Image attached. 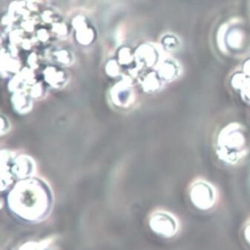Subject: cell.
<instances>
[{"mask_svg":"<svg viewBox=\"0 0 250 250\" xmlns=\"http://www.w3.org/2000/svg\"><path fill=\"white\" fill-rule=\"evenodd\" d=\"M8 207L17 219L39 224L51 215L54 197L49 186L41 179L30 178L19 181L7 198Z\"/></svg>","mask_w":250,"mask_h":250,"instance_id":"6da1fadb","label":"cell"},{"mask_svg":"<svg viewBox=\"0 0 250 250\" xmlns=\"http://www.w3.org/2000/svg\"><path fill=\"white\" fill-rule=\"evenodd\" d=\"M246 140L241 126L230 124L220 133L218 139V152L222 161L235 164L245 156Z\"/></svg>","mask_w":250,"mask_h":250,"instance_id":"7a4b0ae2","label":"cell"},{"mask_svg":"<svg viewBox=\"0 0 250 250\" xmlns=\"http://www.w3.org/2000/svg\"><path fill=\"white\" fill-rule=\"evenodd\" d=\"M216 190L207 181H195L190 189L191 202L200 209L207 210L213 207L216 201Z\"/></svg>","mask_w":250,"mask_h":250,"instance_id":"3957f363","label":"cell"},{"mask_svg":"<svg viewBox=\"0 0 250 250\" xmlns=\"http://www.w3.org/2000/svg\"><path fill=\"white\" fill-rule=\"evenodd\" d=\"M149 226L155 233L165 238L175 236L179 229L178 220L166 211L154 212L150 217Z\"/></svg>","mask_w":250,"mask_h":250,"instance_id":"277c9868","label":"cell"},{"mask_svg":"<svg viewBox=\"0 0 250 250\" xmlns=\"http://www.w3.org/2000/svg\"><path fill=\"white\" fill-rule=\"evenodd\" d=\"M11 171L13 175L19 179L32 178L37 171L35 161L28 155H19L14 159Z\"/></svg>","mask_w":250,"mask_h":250,"instance_id":"5b68a950","label":"cell"},{"mask_svg":"<svg viewBox=\"0 0 250 250\" xmlns=\"http://www.w3.org/2000/svg\"><path fill=\"white\" fill-rule=\"evenodd\" d=\"M34 82L35 81L32 71L25 68L11 78L8 83V89L13 93L26 91L28 87Z\"/></svg>","mask_w":250,"mask_h":250,"instance_id":"8992f818","label":"cell"},{"mask_svg":"<svg viewBox=\"0 0 250 250\" xmlns=\"http://www.w3.org/2000/svg\"><path fill=\"white\" fill-rule=\"evenodd\" d=\"M11 101L13 108L18 114H26L32 110L33 98L27 91L14 93Z\"/></svg>","mask_w":250,"mask_h":250,"instance_id":"52a82bcc","label":"cell"},{"mask_svg":"<svg viewBox=\"0 0 250 250\" xmlns=\"http://www.w3.org/2000/svg\"><path fill=\"white\" fill-rule=\"evenodd\" d=\"M21 71V64L10 54L2 53L0 55V77L11 78Z\"/></svg>","mask_w":250,"mask_h":250,"instance_id":"ba28073f","label":"cell"},{"mask_svg":"<svg viewBox=\"0 0 250 250\" xmlns=\"http://www.w3.org/2000/svg\"><path fill=\"white\" fill-rule=\"evenodd\" d=\"M43 74L45 82L53 88H62L68 81V75L65 71L56 67H47L44 70Z\"/></svg>","mask_w":250,"mask_h":250,"instance_id":"9c48e42d","label":"cell"},{"mask_svg":"<svg viewBox=\"0 0 250 250\" xmlns=\"http://www.w3.org/2000/svg\"><path fill=\"white\" fill-rule=\"evenodd\" d=\"M160 78L166 81H172L180 76L181 69L179 65L174 62H164L160 67Z\"/></svg>","mask_w":250,"mask_h":250,"instance_id":"30bf717a","label":"cell"},{"mask_svg":"<svg viewBox=\"0 0 250 250\" xmlns=\"http://www.w3.org/2000/svg\"><path fill=\"white\" fill-rule=\"evenodd\" d=\"M125 85H120L113 89V101L118 105H126L131 100V91Z\"/></svg>","mask_w":250,"mask_h":250,"instance_id":"8fae6325","label":"cell"},{"mask_svg":"<svg viewBox=\"0 0 250 250\" xmlns=\"http://www.w3.org/2000/svg\"><path fill=\"white\" fill-rule=\"evenodd\" d=\"M15 156L9 150H0V173L9 171L14 164Z\"/></svg>","mask_w":250,"mask_h":250,"instance_id":"7c38bea8","label":"cell"},{"mask_svg":"<svg viewBox=\"0 0 250 250\" xmlns=\"http://www.w3.org/2000/svg\"><path fill=\"white\" fill-rule=\"evenodd\" d=\"M26 91L33 99H37V98L42 97L45 94V86L42 83L36 82L35 81L34 83L31 84L28 87Z\"/></svg>","mask_w":250,"mask_h":250,"instance_id":"4fadbf2b","label":"cell"},{"mask_svg":"<svg viewBox=\"0 0 250 250\" xmlns=\"http://www.w3.org/2000/svg\"><path fill=\"white\" fill-rule=\"evenodd\" d=\"M49 244L50 241L48 240L41 241V242L31 241L22 245L19 250H46Z\"/></svg>","mask_w":250,"mask_h":250,"instance_id":"5bb4252c","label":"cell"},{"mask_svg":"<svg viewBox=\"0 0 250 250\" xmlns=\"http://www.w3.org/2000/svg\"><path fill=\"white\" fill-rule=\"evenodd\" d=\"M161 82L156 78H151V76L148 75L146 78L143 85L146 91H148V92H155L161 88Z\"/></svg>","mask_w":250,"mask_h":250,"instance_id":"9a60e30c","label":"cell"},{"mask_svg":"<svg viewBox=\"0 0 250 250\" xmlns=\"http://www.w3.org/2000/svg\"><path fill=\"white\" fill-rule=\"evenodd\" d=\"M11 129V124L5 117L0 116V137L4 136Z\"/></svg>","mask_w":250,"mask_h":250,"instance_id":"2e32d148","label":"cell"},{"mask_svg":"<svg viewBox=\"0 0 250 250\" xmlns=\"http://www.w3.org/2000/svg\"><path fill=\"white\" fill-rule=\"evenodd\" d=\"M28 64L32 68L37 67V57H36L35 54H32L30 56L29 58H28Z\"/></svg>","mask_w":250,"mask_h":250,"instance_id":"e0dca14e","label":"cell"},{"mask_svg":"<svg viewBox=\"0 0 250 250\" xmlns=\"http://www.w3.org/2000/svg\"><path fill=\"white\" fill-rule=\"evenodd\" d=\"M244 237H245L246 241L250 244V223L247 224L244 230Z\"/></svg>","mask_w":250,"mask_h":250,"instance_id":"ac0fdd59","label":"cell"},{"mask_svg":"<svg viewBox=\"0 0 250 250\" xmlns=\"http://www.w3.org/2000/svg\"><path fill=\"white\" fill-rule=\"evenodd\" d=\"M1 192V191H0ZM4 206V199L2 198V196L0 195V209L3 207Z\"/></svg>","mask_w":250,"mask_h":250,"instance_id":"d6986e66","label":"cell"},{"mask_svg":"<svg viewBox=\"0 0 250 250\" xmlns=\"http://www.w3.org/2000/svg\"><path fill=\"white\" fill-rule=\"evenodd\" d=\"M4 53L3 48L2 47V41H1V39H0V55Z\"/></svg>","mask_w":250,"mask_h":250,"instance_id":"ffe728a7","label":"cell"}]
</instances>
